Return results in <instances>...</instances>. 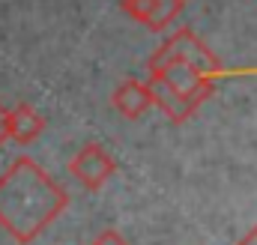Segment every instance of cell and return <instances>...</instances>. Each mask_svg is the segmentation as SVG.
<instances>
[{
	"mask_svg": "<svg viewBox=\"0 0 257 245\" xmlns=\"http://www.w3.org/2000/svg\"><path fill=\"white\" fill-rule=\"evenodd\" d=\"M111 105L117 108L120 117H126V120H138V117H144V114L153 108V93H150L147 81L126 78V81H120L117 90L111 93Z\"/></svg>",
	"mask_w": 257,
	"mask_h": 245,
	"instance_id": "cell-5",
	"label": "cell"
},
{
	"mask_svg": "<svg viewBox=\"0 0 257 245\" xmlns=\"http://www.w3.org/2000/svg\"><path fill=\"white\" fill-rule=\"evenodd\" d=\"M183 3H189V0H183Z\"/></svg>",
	"mask_w": 257,
	"mask_h": 245,
	"instance_id": "cell-10",
	"label": "cell"
},
{
	"mask_svg": "<svg viewBox=\"0 0 257 245\" xmlns=\"http://www.w3.org/2000/svg\"><path fill=\"white\" fill-rule=\"evenodd\" d=\"M42 132H45V117H42L30 102H18V105L9 111V117H6V135H9L12 144L27 147V144H33Z\"/></svg>",
	"mask_w": 257,
	"mask_h": 245,
	"instance_id": "cell-6",
	"label": "cell"
},
{
	"mask_svg": "<svg viewBox=\"0 0 257 245\" xmlns=\"http://www.w3.org/2000/svg\"><path fill=\"white\" fill-rule=\"evenodd\" d=\"M90 245H128V242H126V236H123L120 230H102Z\"/></svg>",
	"mask_w": 257,
	"mask_h": 245,
	"instance_id": "cell-7",
	"label": "cell"
},
{
	"mask_svg": "<svg viewBox=\"0 0 257 245\" xmlns=\"http://www.w3.org/2000/svg\"><path fill=\"white\" fill-rule=\"evenodd\" d=\"M69 206V194L30 156H18L0 174V227L18 245H30Z\"/></svg>",
	"mask_w": 257,
	"mask_h": 245,
	"instance_id": "cell-2",
	"label": "cell"
},
{
	"mask_svg": "<svg viewBox=\"0 0 257 245\" xmlns=\"http://www.w3.org/2000/svg\"><path fill=\"white\" fill-rule=\"evenodd\" d=\"M6 117H9V108L0 102V150H3V144L9 141V135H6Z\"/></svg>",
	"mask_w": 257,
	"mask_h": 245,
	"instance_id": "cell-8",
	"label": "cell"
},
{
	"mask_svg": "<svg viewBox=\"0 0 257 245\" xmlns=\"http://www.w3.org/2000/svg\"><path fill=\"white\" fill-rule=\"evenodd\" d=\"M221 78V60L189 27L171 33L150 57L147 87L153 105L165 111L171 122H186L212 96Z\"/></svg>",
	"mask_w": 257,
	"mask_h": 245,
	"instance_id": "cell-1",
	"label": "cell"
},
{
	"mask_svg": "<svg viewBox=\"0 0 257 245\" xmlns=\"http://www.w3.org/2000/svg\"><path fill=\"white\" fill-rule=\"evenodd\" d=\"M236 245H257V224H254V227H248V230L239 236V242H236Z\"/></svg>",
	"mask_w": 257,
	"mask_h": 245,
	"instance_id": "cell-9",
	"label": "cell"
},
{
	"mask_svg": "<svg viewBox=\"0 0 257 245\" xmlns=\"http://www.w3.org/2000/svg\"><path fill=\"white\" fill-rule=\"evenodd\" d=\"M69 174L75 177V183H81V188L87 191H99L117 174V159L96 141H90L87 147H81L72 162H69Z\"/></svg>",
	"mask_w": 257,
	"mask_h": 245,
	"instance_id": "cell-3",
	"label": "cell"
},
{
	"mask_svg": "<svg viewBox=\"0 0 257 245\" xmlns=\"http://www.w3.org/2000/svg\"><path fill=\"white\" fill-rule=\"evenodd\" d=\"M183 0H120V9L141 27L162 33L183 15Z\"/></svg>",
	"mask_w": 257,
	"mask_h": 245,
	"instance_id": "cell-4",
	"label": "cell"
}]
</instances>
